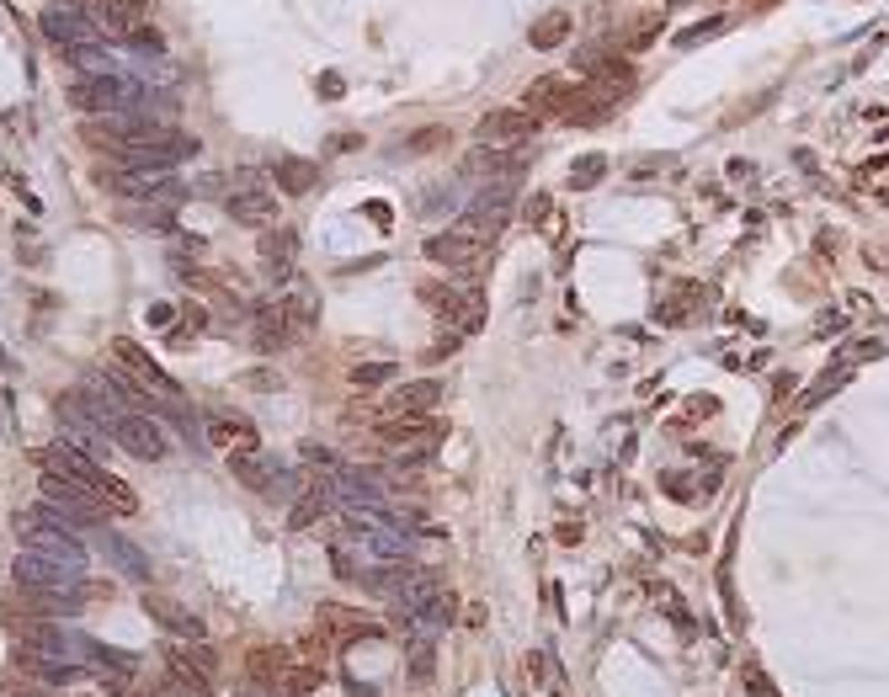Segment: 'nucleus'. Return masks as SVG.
<instances>
[{
    "label": "nucleus",
    "mask_w": 889,
    "mask_h": 697,
    "mask_svg": "<svg viewBox=\"0 0 889 697\" xmlns=\"http://www.w3.org/2000/svg\"><path fill=\"white\" fill-rule=\"evenodd\" d=\"M32 464L43 468V474H54V479H69V484H80V490L102 495L107 506H122V511H133V506H139V501H133V490H128L122 479H113V474L96 464L91 453H80L69 437H64V442H49V448H38V453H32Z\"/></svg>",
    "instance_id": "1"
},
{
    "label": "nucleus",
    "mask_w": 889,
    "mask_h": 697,
    "mask_svg": "<svg viewBox=\"0 0 889 697\" xmlns=\"http://www.w3.org/2000/svg\"><path fill=\"white\" fill-rule=\"evenodd\" d=\"M11 527H16V538H22L27 548H38V554H49V559H64V565H75V570L91 565V548H86L80 527L59 522L43 501H38V506H22V511L11 517Z\"/></svg>",
    "instance_id": "2"
},
{
    "label": "nucleus",
    "mask_w": 889,
    "mask_h": 697,
    "mask_svg": "<svg viewBox=\"0 0 889 697\" xmlns=\"http://www.w3.org/2000/svg\"><path fill=\"white\" fill-rule=\"evenodd\" d=\"M69 102H75L80 113H91V117L144 113V107H150V86H144V80H128V75H107V69H96V75H80V80L69 86Z\"/></svg>",
    "instance_id": "3"
},
{
    "label": "nucleus",
    "mask_w": 889,
    "mask_h": 697,
    "mask_svg": "<svg viewBox=\"0 0 889 697\" xmlns=\"http://www.w3.org/2000/svg\"><path fill=\"white\" fill-rule=\"evenodd\" d=\"M38 27H43V38L69 54L75 64H91V69H102V59H96V43H102V27L91 22V11H80V5H49L43 16H38Z\"/></svg>",
    "instance_id": "4"
},
{
    "label": "nucleus",
    "mask_w": 889,
    "mask_h": 697,
    "mask_svg": "<svg viewBox=\"0 0 889 697\" xmlns=\"http://www.w3.org/2000/svg\"><path fill=\"white\" fill-rule=\"evenodd\" d=\"M43 506H49L59 522L80 527V532L107 527V501L91 495V490H80V484H69V479H54V474H43Z\"/></svg>",
    "instance_id": "5"
},
{
    "label": "nucleus",
    "mask_w": 889,
    "mask_h": 697,
    "mask_svg": "<svg viewBox=\"0 0 889 697\" xmlns=\"http://www.w3.org/2000/svg\"><path fill=\"white\" fill-rule=\"evenodd\" d=\"M107 437H113V448L133 453V458H150V464L171 453V437H166V426H155V415H144V410H113V421H107Z\"/></svg>",
    "instance_id": "6"
},
{
    "label": "nucleus",
    "mask_w": 889,
    "mask_h": 697,
    "mask_svg": "<svg viewBox=\"0 0 889 697\" xmlns=\"http://www.w3.org/2000/svg\"><path fill=\"white\" fill-rule=\"evenodd\" d=\"M426 256H431L437 267H453V272L469 267V272H475L479 256H485V240L458 224V230H448V234H431V240H426Z\"/></svg>",
    "instance_id": "7"
},
{
    "label": "nucleus",
    "mask_w": 889,
    "mask_h": 697,
    "mask_svg": "<svg viewBox=\"0 0 889 697\" xmlns=\"http://www.w3.org/2000/svg\"><path fill=\"white\" fill-rule=\"evenodd\" d=\"M538 128V117L528 107H501V113H485L479 117V144H490V149H501V144H522L528 133Z\"/></svg>",
    "instance_id": "8"
},
{
    "label": "nucleus",
    "mask_w": 889,
    "mask_h": 697,
    "mask_svg": "<svg viewBox=\"0 0 889 697\" xmlns=\"http://www.w3.org/2000/svg\"><path fill=\"white\" fill-rule=\"evenodd\" d=\"M113 357H118L122 373H128L133 384H144L150 394H177V384H171V378L155 367V357H144V351L133 347V341H122V336H118V341H113Z\"/></svg>",
    "instance_id": "9"
},
{
    "label": "nucleus",
    "mask_w": 889,
    "mask_h": 697,
    "mask_svg": "<svg viewBox=\"0 0 889 697\" xmlns=\"http://www.w3.org/2000/svg\"><path fill=\"white\" fill-rule=\"evenodd\" d=\"M506 219H512V186H490V192L479 197L475 208L464 213V230L479 234V240H490V234L501 230Z\"/></svg>",
    "instance_id": "10"
},
{
    "label": "nucleus",
    "mask_w": 889,
    "mask_h": 697,
    "mask_svg": "<svg viewBox=\"0 0 889 697\" xmlns=\"http://www.w3.org/2000/svg\"><path fill=\"white\" fill-rule=\"evenodd\" d=\"M16 671L22 676H32V682H43V687H64V682H80V671H75V660H59V655H43V649H16Z\"/></svg>",
    "instance_id": "11"
},
{
    "label": "nucleus",
    "mask_w": 889,
    "mask_h": 697,
    "mask_svg": "<svg viewBox=\"0 0 889 697\" xmlns=\"http://www.w3.org/2000/svg\"><path fill=\"white\" fill-rule=\"evenodd\" d=\"M442 400V384H431V378H421V384H400L389 400H384V415L395 421V415H426V410Z\"/></svg>",
    "instance_id": "12"
},
{
    "label": "nucleus",
    "mask_w": 889,
    "mask_h": 697,
    "mask_svg": "<svg viewBox=\"0 0 889 697\" xmlns=\"http://www.w3.org/2000/svg\"><path fill=\"white\" fill-rule=\"evenodd\" d=\"M91 22H96L102 32H113V38H133V32L144 27L133 0H96V5H91Z\"/></svg>",
    "instance_id": "13"
},
{
    "label": "nucleus",
    "mask_w": 889,
    "mask_h": 697,
    "mask_svg": "<svg viewBox=\"0 0 889 697\" xmlns=\"http://www.w3.org/2000/svg\"><path fill=\"white\" fill-rule=\"evenodd\" d=\"M294 341V320L288 309H272V303H256V347L261 351H277Z\"/></svg>",
    "instance_id": "14"
},
{
    "label": "nucleus",
    "mask_w": 889,
    "mask_h": 697,
    "mask_svg": "<svg viewBox=\"0 0 889 697\" xmlns=\"http://www.w3.org/2000/svg\"><path fill=\"white\" fill-rule=\"evenodd\" d=\"M331 506H336V495H331V479H314V484H304V490H298V501H294V511H288V522H294V527H309V522H320Z\"/></svg>",
    "instance_id": "15"
},
{
    "label": "nucleus",
    "mask_w": 889,
    "mask_h": 697,
    "mask_svg": "<svg viewBox=\"0 0 889 697\" xmlns=\"http://www.w3.org/2000/svg\"><path fill=\"white\" fill-rule=\"evenodd\" d=\"M570 91H576V86H565V80H554V75H543V80H533V86H528V96H522V107H528V113H554V117H559V113H565V102H570Z\"/></svg>",
    "instance_id": "16"
},
{
    "label": "nucleus",
    "mask_w": 889,
    "mask_h": 697,
    "mask_svg": "<svg viewBox=\"0 0 889 697\" xmlns=\"http://www.w3.org/2000/svg\"><path fill=\"white\" fill-rule=\"evenodd\" d=\"M235 479L240 484H250V490H277V479H283V464H272V458H250V453H240L235 458Z\"/></svg>",
    "instance_id": "17"
},
{
    "label": "nucleus",
    "mask_w": 889,
    "mask_h": 697,
    "mask_svg": "<svg viewBox=\"0 0 889 697\" xmlns=\"http://www.w3.org/2000/svg\"><path fill=\"white\" fill-rule=\"evenodd\" d=\"M107 559H113V570L128 575V581H150V559H144L133 543H122L118 532H107Z\"/></svg>",
    "instance_id": "18"
},
{
    "label": "nucleus",
    "mask_w": 889,
    "mask_h": 697,
    "mask_svg": "<svg viewBox=\"0 0 889 697\" xmlns=\"http://www.w3.org/2000/svg\"><path fill=\"white\" fill-rule=\"evenodd\" d=\"M230 213H235V224H256V230H267L277 208H272L267 192H240V197H230Z\"/></svg>",
    "instance_id": "19"
},
{
    "label": "nucleus",
    "mask_w": 889,
    "mask_h": 697,
    "mask_svg": "<svg viewBox=\"0 0 889 697\" xmlns=\"http://www.w3.org/2000/svg\"><path fill=\"white\" fill-rule=\"evenodd\" d=\"M565 38H570V11H549V16H538L533 32H528V43H533V49H543V54H549V49H559Z\"/></svg>",
    "instance_id": "20"
},
{
    "label": "nucleus",
    "mask_w": 889,
    "mask_h": 697,
    "mask_svg": "<svg viewBox=\"0 0 889 697\" xmlns=\"http://www.w3.org/2000/svg\"><path fill=\"white\" fill-rule=\"evenodd\" d=\"M150 612H155V618H160L166 629H177L181 639H203V623H197L192 612H181L171 596H150Z\"/></svg>",
    "instance_id": "21"
},
{
    "label": "nucleus",
    "mask_w": 889,
    "mask_h": 697,
    "mask_svg": "<svg viewBox=\"0 0 889 697\" xmlns=\"http://www.w3.org/2000/svg\"><path fill=\"white\" fill-rule=\"evenodd\" d=\"M320 618H325L331 629L352 634V644H357V639H373V634H378V623H373V618H357V612H347V607H325Z\"/></svg>",
    "instance_id": "22"
},
{
    "label": "nucleus",
    "mask_w": 889,
    "mask_h": 697,
    "mask_svg": "<svg viewBox=\"0 0 889 697\" xmlns=\"http://www.w3.org/2000/svg\"><path fill=\"white\" fill-rule=\"evenodd\" d=\"M277 181H283V192H309V186H314V166H309V160H283V166H277Z\"/></svg>",
    "instance_id": "23"
},
{
    "label": "nucleus",
    "mask_w": 889,
    "mask_h": 697,
    "mask_svg": "<svg viewBox=\"0 0 889 697\" xmlns=\"http://www.w3.org/2000/svg\"><path fill=\"white\" fill-rule=\"evenodd\" d=\"M836 389H841V367H830V373L821 378V384H815V389H810V394H799V415H804V410H815L821 400H830Z\"/></svg>",
    "instance_id": "24"
},
{
    "label": "nucleus",
    "mask_w": 889,
    "mask_h": 697,
    "mask_svg": "<svg viewBox=\"0 0 889 697\" xmlns=\"http://www.w3.org/2000/svg\"><path fill=\"white\" fill-rule=\"evenodd\" d=\"M660 22H666L660 11H650V16H640V27L629 32V49H634V54H640V49H650V38L660 32Z\"/></svg>",
    "instance_id": "25"
},
{
    "label": "nucleus",
    "mask_w": 889,
    "mask_h": 697,
    "mask_svg": "<svg viewBox=\"0 0 889 697\" xmlns=\"http://www.w3.org/2000/svg\"><path fill=\"white\" fill-rule=\"evenodd\" d=\"M283 682H288V692L309 697V692H314V687H320V671H314V665H294V671H288V676H283Z\"/></svg>",
    "instance_id": "26"
},
{
    "label": "nucleus",
    "mask_w": 889,
    "mask_h": 697,
    "mask_svg": "<svg viewBox=\"0 0 889 697\" xmlns=\"http://www.w3.org/2000/svg\"><path fill=\"white\" fill-rule=\"evenodd\" d=\"M389 378H395V362H378V367H357V373H352L357 389H378V384H389Z\"/></svg>",
    "instance_id": "27"
},
{
    "label": "nucleus",
    "mask_w": 889,
    "mask_h": 697,
    "mask_svg": "<svg viewBox=\"0 0 889 697\" xmlns=\"http://www.w3.org/2000/svg\"><path fill=\"white\" fill-rule=\"evenodd\" d=\"M602 171H607V160H602V155H592V160H581V166H576V176H570V181H576V186H592V181H602Z\"/></svg>",
    "instance_id": "28"
},
{
    "label": "nucleus",
    "mask_w": 889,
    "mask_h": 697,
    "mask_svg": "<svg viewBox=\"0 0 889 697\" xmlns=\"http://www.w3.org/2000/svg\"><path fill=\"white\" fill-rule=\"evenodd\" d=\"M0 697H43V692H38V682H5Z\"/></svg>",
    "instance_id": "29"
},
{
    "label": "nucleus",
    "mask_w": 889,
    "mask_h": 697,
    "mask_svg": "<svg viewBox=\"0 0 889 697\" xmlns=\"http://www.w3.org/2000/svg\"><path fill=\"white\" fill-rule=\"evenodd\" d=\"M411 676L421 682V687L431 682V649H426V655H415V660H411Z\"/></svg>",
    "instance_id": "30"
},
{
    "label": "nucleus",
    "mask_w": 889,
    "mask_h": 697,
    "mask_svg": "<svg viewBox=\"0 0 889 697\" xmlns=\"http://www.w3.org/2000/svg\"><path fill=\"white\" fill-rule=\"evenodd\" d=\"M528 671H533V682L549 687V660H543V655H528Z\"/></svg>",
    "instance_id": "31"
},
{
    "label": "nucleus",
    "mask_w": 889,
    "mask_h": 697,
    "mask_svg": "<svg viewBox=\"0 0 889 697\" xmlns=\"http://www.w3.org/2000/svg\"><path fill=\"white\" fill-rule=\"evenodd\" d=\"M245 384H250V389H283V384H277V373H250Z\"/></svg>",
    "instance_id": "32"
},
{
    "label": "nucleus",
    "mask_w": 889,
    "mask_h": 697,
    "mask_svg": "<svg viewBox=\"0 0 889 697\" xmlns=\"http://www.w3.org/2000/svg\"><path fill=\"white\" fill-rule=\"evenodd\" d=\"M64 5H80V11H91V5H96V0H64Z\"/></svg>",
    "instance_id": "33"
}]
</instances>
